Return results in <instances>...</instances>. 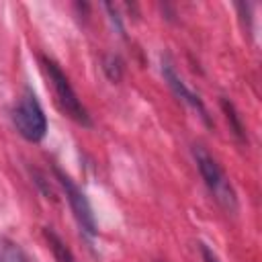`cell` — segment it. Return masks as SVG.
Instances as JSON below:
<instances>
[{
  "label": "cell",
  "mask_w": 262,
  "mask_h": 262,
  "mask_svg": "<svg viewBox=\"0 0 262 262\" xmlns=\"http://www.w3.org/2000/svg\"><path fill=\"white\" fill-rule=\"evenodd\" d=\"M162 74H164V80H166V84L170 86V90L176 94V98H180L186 106H190V108L203 119V123H205L207 127H211L213 123H211V117H209L207 106L203 104L201 96H199L196 92H192V90L184 84V80L176 74V70H174V66H172V61H170L168 57H162Z\"/></svg>",
  "instance_id": "5"
},
{
  "label": "cell",
  "mask_w": 262,
  "mask_h": 262,
  "mask_svg": "<svg viewBox=\"0 0 262 262\" xmlns=\"http://www.w3.org/2000/svg\"><path fill=\"white\" fill-rule=\"evenodd\" d=\"M201 250H203V256H205V262H219L217 260V256L207 248V246H201Z\"/></svg>",
  "instance_id": "9"
},
{
  "label": "cell",
  "mask_w": 262,
  "mask_h": 262,
  "mask_svg": "<svg viewBox=\"0 0 262 262\" xmlns=\"http://www.w3.org/2000/svg\"><path fill=\"white\" fill-rule=\"evenodd\" d=\"M12 123L16 131L31 143H39L47 133V119L45 113L35 96L33 90H25L23 98L12 111Z\"/></svg>",
  "instance_id": "3"
},
{
  "label": "cell",
  "mask_w": 262,
  "mask_h": 262,
  "mask_svg": "<svg viewBox=\"0 0 262 262\" xmlns=\"http://www.w3.org/2000/svg\"><path fill=\"white\" fill-rule=\"evenodd\" d=\"M0 262H29V258L18 244L0 237Z\"/></svg>",
  "instance_id": "6"
},
{
  "label": "cell",
  "mask_w": 262,
  "mask_h": 262,
  "mask_svg": "<svg viewBox=\"0 0 262 262\" xmlns=\"http://www.w3.org/2000/svg\"><path fill=\"white\" fill-rule=\"evenodd\" d=\"M192 156L196 162V168L207 184V188L211 190V194L215 196V201L229 213H233L237 209V196L235 190L231 188L227 176L223 174V170L219 168V164L209 156V151L203 145H194L192 147Z\"/></svg>",
  "instance_id": "2"
},
{
  "label": "cell",
  "mask_w": 262,
  "mask_h": 262,
  "mask_svg": "<svg viewBox=\"0 0 262 262\" xmlns=\"http://www.w3.org/2000/svg\"><path fill=\"white\" fill-rule=\"evenodd\" d=\"M41 63H43V72H45V76H47V80H49V84H51V88H53V92H55V98H57L61 111H63L72 121H76L78 125L90 127V125H92L90 115H88L86 106L80 102L78 94L74 92L70 80H68L66 74L59 70V66H57L53 59H49V57H41Z\"/></svg>",
  "instance_id": "1"
},
{
  "label": "cell",
  "mask_w": 262,
  "mask_h": 262,
  "mask_svg": "<svg viewBox=\"0 0 262 262\" xmlns=\"http://www.w3.org/2000/svg\"><path fill=\"white\" fill-rule=\"evenodd\" d=\"M53 170H55V176H57V180H59V184L66 192V199L72 207V213H74L82 233L86 237H94L98 233V227H96V219H94V213H92V207H90L86 194L74 184V180L68 174H63L59 168H53Z\"/></svg>",
  "instance_id": "4"
},
{
  "label": "cell",
  "mask_w": 262,
  "mask_h": 262,
  "mask_svg": "<svg viewBox=\"0 0 262 262\" xmlns=\"http://www.w3.org/2000/svg\"><path fill=\"white\" fill-rule=\"evenodd\" d=\"M45 237H47V242H49V246H51V252H53V256H55L57 262H76L74 254H72L70 248L59 239V235H55L51 229H45Z\"/></svg>",
  "instance_id": "7"
},
{
  "label": "cell",
  "mask_w": 262,
  "mask_h": 262,
  "mask_svg": "<svg viewBox=\"0 0 262 262\" xmlns=\"http://www.w3.org/2000/svg\"><path fill=\"white\" fill-rule=\"evenodd\" d=\"M223 108H225V113H227V119L233 123V129H235V135H242L244 133V129H242V125H239V121H237V115H235V111H233V106H231V102L227 104V100H223Z\"/></svg>",
  "instance_id": "8"
}]
</instances>
